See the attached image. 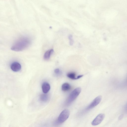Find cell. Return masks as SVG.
I'll list each match as a JSON object with an SVG mask.
<instances>
[{
    "instance_id": "cell-13",
    "label": "cell",
    "mask_w": 127,
    "mask_h": 127,
    "mask_svg": "<svg viewBox=\"0 0 127 127\" xmlns=\"http://www.w3.org/2000/svg\"><path fill=\"white\" fill-rule=\"evenodd\" d=\"M54 72L57 75H60L61 73L60 70L59 69H56L54 70Z\"/></svg>"
},
{
    "instance_id": "cell-11",
    "label": "cell",
    "mask_w": 127,
    "mask_h": 127,
    "mask_svg": "<svg viewBox=\"0 0 127 127\" xmlns=\"http://www.w3.org/2000/svg\"><path fill=\"white\" fill-rule=\"evenodd\" d=\"M67 76L68 77L72 79H77L75 77L76 74L74 72H71L67 74Z\"/></svg>"
},
{
    "instance_id": "cell-5",
    "label": "cell",
    "mask_w": 127,
    "mask_h": 127,
    "mask_svg": "<svg viewBox=\"0 0 127 127\" xmlns=\"http://www.w3.org/2000/svg\"><path fill=\"white\" fill-rule=\"evenodd\" d=\"M105 115L102 113L99 115L92 122V125L95 126L100 124L105 118Z\"/></svg>"
},
{
    "instance_id": "cell-6",
    "label": "cell",
    "mask_w": 127,
    "mask_h": 127,
    "mask_svg": "<svg viewBox=\"0 0 127 127\" xmlns=\"http://www.w3.org/2000/svg\"><path fill=\"white\" fill-rule=\"evenodd\" d=\"M12 70L13 71L18 72L20 71L21 69V66L20 64L17 62L12 63L11 65Z\"/></svg>"
},
{
    "instance_id": "cell-12",
    "label": "cell",
    "mask_w": 127,
    "mask_h": 127,
    "mask_svg": "<svg viewBox=\"0 0 127 127\" xmlns=\"http://www.w3.org/2000/svg\"><path fill=\"white\" fill-rule=\"evenodd\" d=\"M68 38L70 40L69 44L71 46H72L73 45L74 43L73 40L72 39V36L70 35L69 36Z\"/></svg>"
},
{
    "instance_id": "cell-7",
    "label": "cell",
    "mask_w": 127,
    "mask_h": 127,
    "mask_svg": "<svg viewBox=\"0 0 127 127\" xmlns=\"http://www.w3.org/2000/svg\"><path fill=\"white\" fill-rule=\"evenodd\" d=\"M54 52L53 49L48 50L44 53V58L45 60H48L49 59L52 54Z\"/></svg>"
},
{
    "instance_id": "cell-4",
    "label": "cell",
    "mask_w": 127,
    "mask_h": 127,
    "mask_svg": "<svg viewBox=\"0 0 127 127\" xmlns=\"http://www.w3.org/2000/svg\"><path fill=\"white\" fill-rule=\"evenodd\" d=\"M102 99V97L100 96H99L95 98L87 107V109L89 110L92 109L97 106L100 102Z\"/></svg>"
},
{
    "instance_id": "cell-10",
    "label": "cell",
    "mask_w": 127,
    "mask_h": 127,
    "mask_svg": "<svg viewBox=\"0 0 127 127\" xmlns=\"http://www.w3.org/2000/svg\"><path fill=\"white\" fill-rule=\"evenodd\" d=\"M48 95L47 94H43L41 95L40 99L41 101L46 102L49 99Z\"/></svg>"
},
{
    "instance_id": "cell-9",
    "label": "cell",
    "mask_w": 127,
    "mask_h": 127,
    "mask_svg": "<svg viewBox=\"0 0 127 127\" xmlns=\"http://www.w3.org/2000/svg\"><path fill=\"white\" fill-rule=\"evenodd\" d=\"M71 89V86L70 84L68 83H66L63 84L62 87V89L63 91H68Z\"/></svg>"
},
{
    "instance_id": "cell-2",
    "label": "cell",
    "mask_w": 127,
    "mask_h": 127,
    "mask_svg": "<svg viewBox=\"0 0 127 127\" xmlns=\"http://www.w3.org/2000/svg\"><path fill=\"white\" fill-rule=\"evenodd\" d=\"M70 115V112L69 110L65 109L63 110L54 122V125L56 126L63 123L68 118Z\"/></svg>"
},
{
    "instance_id": "cell-14",
    "label": "cell",
    "mask_w": 127,
    "mask_h": 127,
    "mask_svg": "<svg viewBox=\"0 0 127 127\" xmlns=\"http://www.w3.org/2000/svg\"><path fill=\"white\" fill-rule=\"evenodd\" d=\"M83 75H79L76 78V79H79L80 78H81L83 76Z\"/></svg>"
},
{
    "instance_id": "cell-8",
    "label": "cell",
    "mask_w": 127,
    "mask_h": 127,
    "mask_svg": "<svg viewBox=\"0 0 127 127\" xmlns=\"http://www.w3.org/2000/svg\"><path fill=\"white\" fill-rule=\"evenodd\" d=\"M51 87L49 84L47 83H44L42 86L43 92L45 94L47 93L50 89Z\"/></svg>"
},
{
    "instance_id": "cell-1",
    "label": "cell",
    "mask_w": 127,
    "mask_h": 127,
    "mask_svg": "<svg viewBox=\"0 0 127 127\" xmlns=\"http://www.w3.org/2000/svg\"><path fill=\"white\" fill-rule=\"evenodd\" d=\"M32 43L30 38L23 36L16 40L11 48L12 50L16 52L22 51L28 48Z\"/></svg>"
},
{
    "instance_id": "cell-3",
    "label": "cell",
    "mask_w": 127,
    "mask_h": 127,
    "mask_svg": "<svg viewBox=\"0 0 127 127\" xmlns=\"http://www.w3.org/2000/svg\"><path fill=\"white\" fill-rule=\"evenodd\" d=\"M81 91V89L78 87L72 91L67 98L65 102L66 106H68L73 102L78 96Z\"/></svg>"
}]
</instances>
